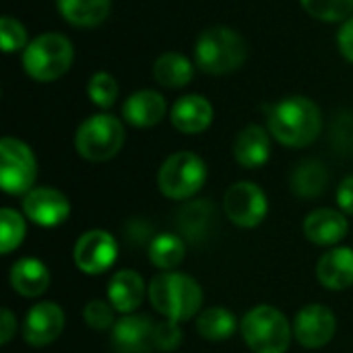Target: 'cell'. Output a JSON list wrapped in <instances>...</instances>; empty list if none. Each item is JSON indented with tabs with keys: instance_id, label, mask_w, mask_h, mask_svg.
<instances>
[{
	"instance_id": "cell-1",
	"label": "cell",
	"mask_w": 353,
	"mask_h": 353,
	"mask_svg": "<svg viewBox=\"0 0 353 353\" xmlns=\"http://www.w3.org/2000/svg\"><path fill=\"white\" fill-rule=\"evenodd\" d=\"M271 137L290 149L312 145L323 132V112L306 95H288L267 108Z\"/></svg>"
},
{
	"instance_id": "cell-2",
	"label": "cell",
	"mask_w": 353,
	"mask_h": 353,
	"mask_svg": "<svg viewBox=\"0 0 353 353\" xmlns=\"http://www.w3.org/2000/svg\"><path fill=\"white\" fill-rule=\"evenodd\" d=\"M248 58L246 39L232 27H207L194 41V64L213 77L236 72Z\"/></svg>"
},
{
	"instance_id": "cell-3",
	"label": "cell",
	"mask_w": 353,
	"mask_h": 353,
	"mask_svg": "<svg viewBox=\"0 0 353 353\" xmlns=\"http://www.w3.org/2000/svg\"><path fill=\"white\" fill-rule=\"evenodd\" d=\"M149 300L163 319L182 325L199 314L203 306V290L190 275L163 271L151 279Z\"/></svg>"
},
{
	"instance_id": "cell-4",
	"label": "cell",
	"mask_w": 353,
	"mask_h": 353,
	"mask_svg": "<svg viewBox=\"0 0 353 353\" xmlns=\"http://www.w3.org/2000/svg\"><path fill=\"white\" fill-rule=\"evenodd\" d=\"M74 60L72 41L62 33H41L23 50V68L37 83H54L64 77Z\"/></svg>"
},
{
	"instance_id": "cell-5",
	"label": "cell",
	"mask_w": 353,
	"mask_h": 353,
	"mask_svg": "<svg viewBox=\"0 0 353 353\" xmlns=\"http://www.w3.org/2000/svg\"><path fill=\"white\" fill-rule=\"evenodd\" d=\"M240 333L254 353H285L292 345L294 327L281 310L261 304L244 314Z\"/></svg>"
},
{
	"instance_id": "cell-6",
	"label": "cell",
	"mask_w": 353,
	"mask_h": 353,
	"mask_svg": "<svg viewBox=\"0 0 353 353\" xmlns=\"http://www.w3.org/2000/svg\"><path fill=\"white\" fill-rule=\"evenodd\" d=\"M124 139V124L116 116L105 112L93 114L79 124L74 134V149L83 159L91 163H103L120 153Z\"/></svg>"
},
{
	"instance_id": "cell-7",
	"label": "cell",
	"mask_w": 353,
	"mask_h": 353,
	"mask_svg": "<svg viewBox=\"0 0 353 353\" xmlns=\"http://www.w3.org/2000/svg\"><path fill=\"white\" fill-rule=\"evenodd\" d=\"M207 182V165L192 151L172 153L157 172V186L165 199L188 201L199 194Z\"/></svg>"
},
{
	"instance_id": "cell-8",
	"label": "cell",
	"mask_w": 353,
	"mask_h": 353,
	"mask_svg": "<svg viewBox=\"0 0 353 353\" xmlns=\"http://www.w3.org/2000/svg\"><path fill=\"white\" fill-rule=\"evenodd\" d=\"M37 159L27 143L14 137L0 141V186L10 196H25L33 190Z\"/></svg>"
},
{
	"instance_id": "cell-9",
	"label": "cell",
	"mask_w": 353,
	"mask_h": 353,
	"mask_svg": "<svg viewBox=\"0 0 353 353\" xmlns=\"http://www.w3.org/2000/svg\"><path fill=\"white\" fill-rule=\"evenodd\" d=\"M223 211L228 219L244 230L261 225L269 213V199L254 182H236L223 196Z\"/></svg>"
},
{
	"instance_id": "cell-10",
	"label": "cell",
	"mask_w": 353,
	"mask_h": 353,
	"mask_svg": "<svg viewBox=\"0 0 353 353\" xmlns=\"http://www.w3.org/2000/svg\"><path fill=\"white\" fill-rule=\"evenodd\" d=\"M74 265L85 275H101L118 259V242L105 230H89L85 232L72 250Z\"/></svg>"
},
{
	"instance_id": "cell-11",
	"label": "cell",
	"mask_w": 353,
	"mask_h": 353,
	"mask_svg": "<svg viewBox=\"0 0 353 353\" xmlns=\"http://www.w3.org/2000/svg\"><path fill=\"white\" fill-rule=\"evenodd\" d=\"M294 339L306 350H321L335 337L337 319L325 304H308L294 319Z\"/></svg>"
},
{
	"instance_id": "cell-12",
	"label": "cell",
	"mask_w": 353,
	"mask_h": 353,
	"mask_svg": "<svg viewBox=\"0 0 353 353\" xmlns=\"http://www.w3.org/2000/svg\"><path fill=\"white\" fill-rule=\"evenodd\" d=\"M23 213L39 228H58L70 215V203L64 192L52 186H39L25 194Z\"/></svg>"
},
{
	"instance_id": "cell-13",
	"label": "cell",
	"mask_w": 353,
	"mask_h": 353,
	"mask_svg": "<svg viewBox=\"0 0 353 353\" xmlns=\"http://www.w3.org/2000/svg\"><path fill=\"white\" fill-rule=\"evenodd\" d=\"M64 312L54 302H39L27 310L23 321V339L31 347H46L54 343L64 331Z\"/></svg>"
},
{
	"instance_id": "cell-14",
	"label": "cell",
	"mask_w": 353,
	"mask_h": 353,
	"mask_svg": "<svg viewBox=\"0 0 353 353\" xmlns=\"http://www.w3.org/2000/svg\"><path fill=\"white\" fill-rule=\"evenodd\" d=\"M155 323L145 314H124L112 327V347L118 353H149L153 343Z\"/></svg>"
},
{
	"instance_id": "cell-15",
	"label": "cell",
	"mask_w": 353,
	"mask_h": 353,
	"mask_svg": "<svg viewBox=\"0 0 353 353\" xmlns=\"http://www.w3.org/2000/svg\"><path fill=\"white\" fill-rule=\"evenodd\" d=\"M168 114L165 97L155 89H139L130 93L122 105L124 120L134 128H151L157 126Z\"/></svg>"
},
{
	"instance_id": "cell-16",
	"label": "cell",
	"mask_w": 353,
	"mask_h": 353,
	"mask_svg": "<svg viewBox=\"0 0 353 353\" xmlns=\"http://www.w3.org/2000/svg\"><path fill=\"white\" fill-rule=\"evenodd\" d=\"M213 116H215V112H213L211 101L205 95H196V93L180 97L170 112L172 126L182 134L205 132L211 126Z\"/></svg>"
},
{
	"instance_id": "cell-17",
	"label": "cell",
	"mask_w": 353,
	"mask_h": 353,
	"mask_svg": "<svg viewBox=\"0 0 353 353\" xmlns=\"http://www.w3.org/2000/svg\"><path fill=\"white\" fill-rule=\"evenodd\" d=\"M350 223L343 211L314 209L304 219V236L316 246H335L347 236Z\"/></svg>"
},
{
	"instance_id": "cell-18",
	"label": "cell",
	"mask_w": 353,
	"mask_h": 353,
	"mask_svg": "<svg viewBox=\"0 0 353 353\" xmlns=\"http://www.w3.org/2000/svg\"><path fill=\"white\" fill-rule=\"evenodd\" d=\"M271 155V132L261 124L244 126L234 141V157L242 168L256 170L269 161Z\"/></svg>"
},
{
	"instance_id": "cell-19",
	"label": "cell",
	"mask_w": 353,
	"mask_h": 353,
	"mask_svg": "<svg viewBox=\"0 0 353 353\" xmlns=\"http://www.w3.org/2000/svg\"><path fill=\"white\" fill-rule=\"evenodd\" d=\"M145 294V279L132 269H122L114 273L108 285V302L120 314H132L143 304Z\"/></svg>"
},
{
	"instance_id": "cell-20",
	"label": "cell",
	"mask_w": 353,
	"mask_h": 353,
	"mask_svg": "<svg viewBox=\"0 0 353 353\" xmlns=\"http://www.w3.org/2000/svg\"><path fill=\"white\" fill-rule=\"evenodd\" d=\"M316 277L323 288L331 292H343L353 285V250L333 248L325 252L316 265Z\"/></svg>"
},
{
	"instance_id": "cell-21",
	"label": "cell",
	"mask_w": 353,
	"mask_h": 353,
	"mask_svg": "<svg viewBox=\"0 0 353 353\" xmlns=\"http://www.w3.org/2000/svg\"><path fill=\"white\" fill-rule=\"evenodd\" d=\"M215 221H217V209L207 199L190 201L178 211V230L192 244L207 240Z\"/></svg>"
},
{
	"instance_id": "cell-22",
	"label": "cell",
	"mask_w": 353,
	"mask_h": 353,
	"mask_svg": "<svg viewBox=\"0 0 353 353\" xmlns=\"http://www.w3.org/2000/svg\"><path fill=\"white\" fill-rule=\"evenodd\" d=\"M50 271L37 259H19L10 267V285L23 298H37L50 288Z\"/></svg>"
},
{
	"instance_id": "cell-23",
	"label": "cell",
	"mask_w": 353,
	"mask_h": 353,
	"mask_svg": "<svg viewBox=\"0 0 353 353\" xmlns=\"http://www.w3.org/2000/svg\"><path fill=\"white\" fill-rule=\"evenodd\" d=\"M60 17L72 27H99L112 12V0H56Z\"/></svg>"
},
{
	"instance_id": "cell-24",
	"label": "cell",
	"mask_w": 353,
	"mask_h": 353,
	"mask_svg": "<svg viewBox=\"0 0 353 353\" xmlns=\"http://www.w3.org/2000/svg\"><path fill=\"white\" fill-rule=\"evenodd\" d=\"M290 186L292 192L302 199H316L325 194L329 186V170L321 159H304L294 168Z\"/></svg>"
},
{
	"instance_id": "cell-25",
	"label": "cell",
	"mask_w": 353,
	"mask_h": 353,
	"mask_svg": "<svg viewBox=\"0 0 353 353\" xmlns=\"http://www.w3.org/2000/svg\"><path fill=\"white\" fill-rule=\"evenodd\" d=\"M155 81L165 89H182L194 77V64L180 52H165L153 64Z\"/></svg>"
},
{
	"instance_id": "cell-26",
	"label": "cell",
	"mask_w": 353,
	"mask_h": 353,
	"mask_svg": "<svg viewBox=\"0 0 353 353\" xmlns=\"http://www.w3.org/2000/svg\"><path fill=\"white\" fill-rule=\"evenodd\" d=\"M147 252L153 267L161 271H174L182 265L186 256V242L178 234H155V238L147 246Z\"/></svg>"
},
{
	"instance_id": "cell-27",
	"label": "cell",
	"mask_w": 353,
	"mask_h": 353,
	"mask_svg": "<svg viewBox=\"0 0 353 353\" xmlns=\"http://www.w3.org/2000/svg\"><path fill=\"white\" fill-rule=\"evenodd\" d=\"M236 329H238L236 314L223 306L207 308L196 319V331L207 341H217V343L228 341L236 333Z\"/></svg>"
},
{
	"instance_id": "cell-28",
	"label": "cell",
	"mask_w": 353,
	"mask_h": 353,
	"mask_svg": "<svg viewBox=\"0 0 353 353\" xmlns=\"http://www.w3.org/2000/svg\"><path fill=\"white\" fill-rule=\"evenodd\" d=\"M25 234H27L25 217L14 209L4 207L0 211V252L10 254L12 250H17L23 244Z\"/></svg>"
},
{
	"instance_id": "cell-29",
	"label": "cell",
	"mask_w": 353,
	"mask_h": 353,
	"mask_svg": "<svg viewBox=\"0 0 353 353\" xmlns=\"http://www.w3.org/2000/svg\"><path fill=\"white\" fill-rule=\"evenodd\" d=\"M300 4L323 23H345L353 17V0H300Z\"/></svg>"
},
{
	"instance_id": "cell-30",
	"label": "cell",
	"mask_w": 353,
	"mask_h": 353,
	"mask_svg": "<svg viewBox=\"0 0 353 353\" xmlns=\"http://www.w3.org/2000/svg\"><path fill=\"white\" fill-rule=\"evenodd\" d=\"M87 95H89L91 103L97 105L99 110H110L118 101V95H120L116 77L105 70L93 72L87 83Z\"/></svg>"
},
{
	"instance_id": "cell-31",
	"label": "cell",
	"mask_w": 353,
	"mask_h": 353,
	"mask_svg": "<svg viewBox=\"0 0 353 353\" xmlns=\"http://www.w3.org/2000/svg\"><path fill=\"white\" fill-rule=\"evenodd\" d=\"M0 43H2V52L4 54H14V52H21L29 46V37H27V29L25 25L10 17V14H4L0 19Z\"/></svg>"
},
{
	"instance_id": "cell-32",
	"label": "cell",
	"mask_w": 353,
	"mask_h": 353,
	"mask_svg": "<svg viewBox=\"0 0 353 353\" xmlns=\"http://www.w3.org/2000/svg\"><path fill=\"white\" fill-rule=\"evenodd\" d=\"M331 143L333 149L341 155L353 153V112H339L331 124Z\"/></svg>"
},
{
	"instance_id": "cell-33",
	"label": "cell",
	"mask_w": 353,
	"mask_h": 353,
	"mask_svg": "<svg viewBox=\"0 0 353 353\" xmlns=\"http://www.w3.org/2000/svg\"><path fill=\"white\" fill-rule=\"evenodd\" d=\"M114 306L110 302H103V300H91L85 308H83V319L85 323L95 329V331H105V329H112L116 325V319H114Z\"/></svg>"
},
{
	"instance_id": "cell-34",
	"label": "cell",
	"mask_w": 353,
	"mask_h": 353,
	"mask_svg": "<svg viewBox=\"0 0 353 353\" xmlns=\"http://www.w3.org/2000/svg\"><path fill=\"white\" fill-rule=\"evenodd\" d=\"M153 343L155 350L159 352H176L182 343V329L180 323L163 319L161 323H155V333H153Z\"/></svg>"
},
{
	"instance_id": "cell-35",
	"label": "cell",
	"mask_w": 353,
	"mask_h": 353,
	"mask_svg": "<svg viewBox=\"0 0 353 353\" xmlns=\"http://www.w3.org/2000/svg\"><path fill=\"white\" fill-rule=\"evenodd\" d=\"M124 236L130 244L134 246H143V244H151L153 236V225L147 223L145 219H130L124 228Z\"/></svg>"
},
{
	"instance_id": "cell-36",
	"label": "cell",
	"mask_w": 353,
	"mask_h": 353,
	"mask_svg": "<svg viewBox=\"0 0 353 353\" xmlns=\"http://www.w3.org/2000/svg\"><path fill=\"white\" fill-rule=\"evenodd\" d=\"M337 46L343 58H347L353 64V17H350L345 23H341L339 33H337Z\"/></svg>"
},
{
	"instance_id": "cell-37",
	"label": "cell",
	"mask_w": 353,
	"mask_h": 353,
	"mask_svg": "<svg viewBox=\"0 0 353 353\" xmlns=\"http://www.w3.org/2000/svg\"><path fill=\"white\" fill-rule=\"evenodd\" d=\"M337 205L343 213L353 215V176H347L341 180L337 188Z\"/></svg>"
},
{
	"instance_id": "cell-38",
	"label": "cell",
	"mask_w": 353,
	"mask_h": 353,
	"mask_svg": "<svg viewBox=\"0 0 353 353\" xmlns=\"http://www.w3.org/2000/svg\"><path fill=\"white\" fill-rule=\"evenodd\" d=\"M14 333H17V319H14V314L10 310L4 308L0 312V345L10 343Z\"/></svg>"
}]
</instances>
